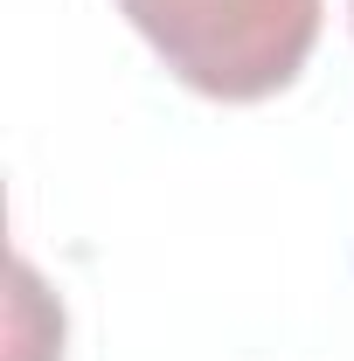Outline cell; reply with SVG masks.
Masks as SVG:
<instances>
[{"label":"cell","instance_id":"6da1fadb","mask_svg":"<svg viewBox=\"0 0 354 361\" xmlns=\"http://www.w3.org/2000/svg\"><path fill=\"white\" fill-rule=\"evenodd\" d=\"M188 90L222 104L278 97L319 42V0H118Z\"/></svg>","mask_w":354,"mask_h":361}]
</instances>
